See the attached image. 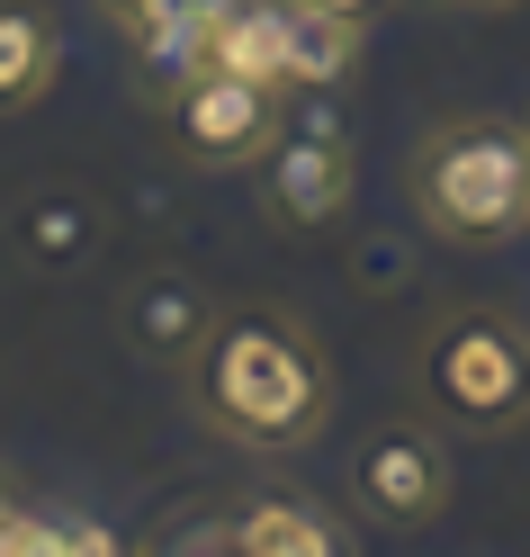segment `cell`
<instances>
[{"instance_id":"4fadbf2b","label":"cell","mask_w":530,"mask_h":557,"mask_svg":"<svg viewBox=\"0 0 530 557\" xmlns=\"http://www.w3.org/2000/svg\"><path fill=\"white\" fill-rule=\"evenodd\" d=\"M10 243L27 252V270H73L82 252H99V216H90L82 198H27L19 225H10Z\"/></svg>"},{"instance_id":"7c38bea8","label":"cell","mask_w":530,"mask_h":557,"mask_svg":"<svg viewBox=\"0 0 530 557\" xmlns=\"http://www.w3.org/2000/svg\"><path fill=\"white\" fill-rule=\"evenodd\" d=\"M109 548L126 540L73 504H10V521H0V557H109Z\"/></svg>"},{"instance_id":"2e32d148","label":"cell","mask_w":530,"mask_h":557,"mask_svg":"<svg viewBox=\"0 0 530 557\" xmlns=\"http://www.w3.org/2000/svg\"><path fill=\"white\" fill-rule=\"evenodd\" d=\"M99 10H109V18H118V27H126V18H135V10H145V0H99Z\"/></svg>"},{"instance_id":"8992f818","label":"cell","mask_w":530,"mask_h":557,"mask_svg":"<svg viewBox=\"0 0 530 557\" xmlns=\"http://www.w3.org/2000/svg\"><path fill=\"white\" fill-rule=\"evenodd\" d=\"M252 171H261L252 189L279 225H333L350 207V189H360V153H350V135L333 117H279L270 153Z\"/></svg>"},{"instance_id":"8fae6325","label":"cell","mask_w":530,"mask_h":557,"mask_svg":"<svg viewBox=\"0 0 530 557\" xmlns=\"http://www.w3.org/2000/svg\"><path fill=\"white\" fill-rule=\"evenodd\" d=\"M63 82V37L46 0H0V117H27Z\"/></svg>"},{"instance_id":"e0dca14e","label":"cell","mask_w":530,"mask_h":557,"mask_svg":"<svg viewBox=\"0 0 530 557\" xmlns=\"http://www.w3.org/2000/svg\"><path fill=\"white\" fill-rule=\"evenodd\" d=\"M458 10H521V0H458Z\"/></svg>"},{"instance_id":"ac0fdd59","label":"cell","mask_w":530,"mask_h":557,"mask_svg":"<svg viewBox=\"0 0 530 557\" xmlns=\"http://www.w3.org/2000/svg\"><path fill=\"white\" fill-rule=\"evenodd\" d=\"M10 504H19V495H10V476H0V521H10Z\"/></svg>"},{"instance_id":"7a4b0ae2","label":"cell","mask_w":530,"mask_h":557,"mask_svg":"<svg viewBox=\"0 0 530 557\" xmlns=\"http://www.w3.org/2000/svg\"><path fill=\"white\" fill-rule=\"evenodd\" d=\"M414 216L441 243H513L530 225V126L513 117H441L414 145Z\"/></svg>"},{"instance_id":"6da1fadb","label":"cell","mask_w":530,"mask_h":557,"mask_svg":"<svg viewBox=\"0 0 530 557\" xmlns=\"http://www.w3.org/2000/svg\"><path fill=\"white\" fill-rule=\"evenodd\" d=\"M189 405L243 459H297L333 423V360L297 306H225L189 360Z\"/></svg>"},{"instance_id":"5bb4252c","label":"cell","mask_w":530,"mask_h":557,"mask_svg":"<svg viewBox=\"0 0 530 557\" xmlns=\"http://www.w3.org/2000/svg\"><path fill=\"white\" fill-rule=\"evenodd\" d=\"M207 63H225V73H243V82L288 90V82H279V27H270V0H234V10L217 18V37H207Z\"/></svg>"},{"instance_id":"52a82bcc","label":"cell","mask_w":530,"mask_h":557,"mask_svg":"<svg viewBox=\"0 0 530 557\" xmlns=\"http://www.w3.org/2000/svg\"><path fill=\"white\" fill-rule=\"evenodd\" d=\"M217 315H225V306L207 297L189 270H145V278L118 297V324H126V342H135L153 369H189V360L207 351V333H217Z\"/></svg>"},{"instance_id":"9a60e30c","label":"cell","mask_w":530,"mask_h":557,"mask_svg":"<svg viewBox=\"0 0 530 557\" xmlns=\"http://www.w3.org/2000/svg\"><path fill=\"white\" fill-rule=\"evenodd\" d=\"M324 10H342V18H350V27H369V18H378V10H386V0H324Z\"/></svg>"},{"instance_id":"9c48e42d","label":"cell","mask_w":530,"mask_h":557,"mask_svg":"<svg viewBox=\"0 0 530 557\" xmlns=\"http://www.w3.org/2000/svg\"><path fill=\"white\" fill-rule=\"evenodd\" d=\"M270 27H279V82H288V99H324L342 90L350 73H360V46L369 27H350L342 10H324V0H270Z\"/></svg>"},{"instance_id":"3957f363","label":"cell","mask_w":530,"mask_h":557,"mask_svg":"<svg viewBox=\"0 0 530 557\" xmlns=\"http://www.w3.org/2000/svg\"><path fill=\"white\" fill-rule=\"evenodd\" d=\"M414 396L449 432H513L530 423V324L504 306H449L414 342Z\"/></svg>"},{"instance_id":"30bf717a","label":"cell","mask_w":530,"mask_h":557,"mask_svg":"<svg viewBox=\"0 0 530 557\" xmlns=\"http://www.w3.org/2000/svg\"><path fill=\"white\" fill-rule=\"evenodd\" d=\"M234 548L243 557H342L360 540H350V521L333 504L297 495V485H252V495L234 504Z\"/></svg>"},{"instance_id":"277c9868","label":"cell","mask_w":530,"mask_h":557,"mask_svg":"<svg viewBox=\"0 0 530 557\" xmlns=\"http://www.w3.org/2000/svg\"><path fill=\"white\" fill-rule=\"evenodd\" d=\"M279 117H288V90L243 82V73H225V63H198V73L162 99L171 153L198 162V171H252V162L270 153Z\"/></svg>"},{"instance_id":"5b68a950","label":"cell","mask_w":530,"mask_h":557,"mask_svg":"<svg viewBox=\"0 0 530 557\" xmlns=\"http://www.w3.org/2000/svg\"><path fill=\"white\" fill-rule=\"evenodd\" d=\"M342 485H350V504H360L378 531H432V521L449 512V441L432 423H378L350 441V459H342Z\"/></svg>"},{"instance_id":"ba28073f","label":"cell","mask_w":530,"mask_h":557,"mask_svg":"<svg viewBox=\"0 0 530 557\" xmlns=\"http://www.w3.org/2000/svg\"><path fill=\"white\" fill-rule=\"evenodd\" d=\"M225 10L234 0H145V10L126 18V63H135V90H145L153 109L207 63V37H217Z\"/></svg>"}]
</instances>
